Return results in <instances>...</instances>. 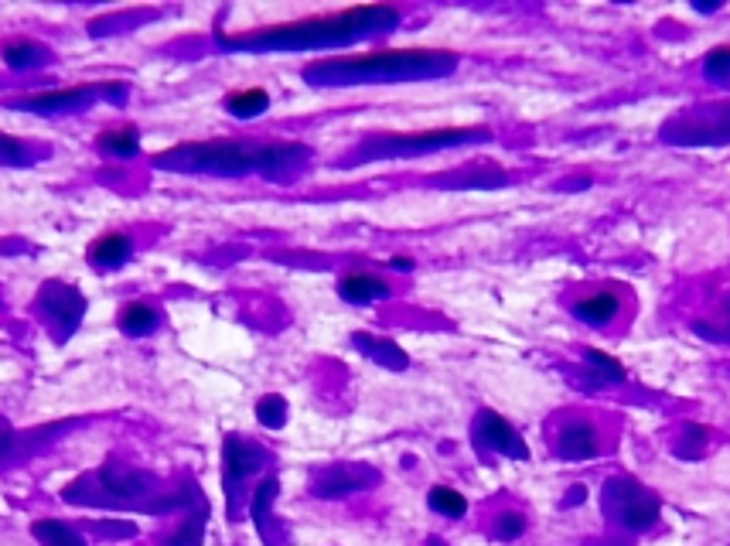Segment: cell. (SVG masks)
<instances>
[{
  "instance_id": "10",
  "label": "cell",
  "mask_w": 730,
  "mask_h": 546,
  "mask_svg": "<svg viewBox=\"0 0 730 546\" xmlns=\"http://www.w3.org/2000/svg\"><path fill=\"white\" fill-rule=\"evenodd\" d=\"M475 444H478V448H485V451L502 454V458H512V461H526L529 458V448H526V441H522L519 430L512 427L509 420H502L499 413H492V410L478 413Z\"/></svg>"
},
{
  "instance_id": "23",
  "label": "cell",
  "mask_w": 730,
  "mask_h": 546,
  "mask_svg": "<svg viewBox=\"0 0 730 546\" xmlns=\"http://www.w3.org/2000/svg\"><path fill=\"white\" fill-rule=\"evenodd\" d=\"M427 502H430V509L441 512V516H447V519H461L464 512H468V499H464L458 488H447V485L430 488Z\"/></svg>"
},
{
  "instance_id": "13",
  "label": "cell",
  "mask_w": 730,
  "mask_h": 546,
  "mask_svg": "<svg viewBox=\"0 0 730 546\" xmlns=\"http://www.w3.org/2000/svg\"><path fill=\"white\" fill-rule=\"evenodd\" d=\"M99 485H103V495H110L113 502H140L144 495H151V478L140 475V471L103 468Z\"/></svg>"
},
{
  "instance_id": "16",
  "label": "cell",
  "mask_w": 730,
  "mask_h": 546,
  "mask_svg": "<svg viewBox=\"0 0 730 546\" xmlns=\"http://www.w3.org/2000/svg\"><path fill=\"white\" fill-rule=\"evenodd\" d=\"M352 345L359 349L365 359H372L376 366H386V369H406L410 366V359H406V352L400 349L396 342H389V338H376V335H365L359 332L352 338Z\"/></svg>"
},
{
  "instance_id": "14",
  "label": "cell",
  "mask_w": 730,
  "mask_h": 546,
  "mask_svg": "<svg viewBox=\"0 0 730 546\" xmlns=\"http://www.w3.org/2000/svg\"><path fill=\"white\" fill-rule=\"evenodd\" d=\"M393 294V287L386 284L376 273H345L338 280V297L348 304H372V301H386Z\"/></svg>"
},
{
  "instance_id": "29",
  "label": "cell",
  "mask_w": 730,
  "mask_h": 546,
  "mask_svg": "<svg viewBox=\"0 0 730 546\" xmlns=\"http://www.w3.org/2000/svg\"><path fill=\"white\" fill-rule=\"evenodd\" d=\"M31 161V151L21 144L18 137H7L0 134V164H7V168H21V164Z\"/></svg>"
},
{
  "instance_id": "20",
  "label": "cell",
  "mask_w": 730,
  "mask_h": 546,
  "mask_svg": "<svg viewBox=\"0 0 730 546\" xmlns=\"http://www.w3.org/2000/svg\"><path fill=\"white\" fill-rule=\"evenodd\" d=\"M4 62L11 65V69H38V65H45L52 59V52H48L45 45H38V41H28V38H18V41H7L4 45Z\"/></svg>"
},
{
  "instance_id": "3",
  "label": "cell",
  "mask_w": 730,
  "mask_h": 546,
  "mask_svg": "<svg viewBox=\"0 0 730 546\" xmlns=\"http://www.w3.org/2000/svg\"><path fill=\"white\" fill-rule=\"evenodd\" d=\"M458 69V55L437 52V48H400V52H372L355 59H325L311 62L301 72L314 89H348V86H376V82H423L444 79Z\"/></svg>"
},
{
  "instance_id": "18",
  "label": "cell",
  "mask_w": 730,
  "mask_h": 546,
  "mask_svg": "<svg viewBox=\"0 0 730 546\" xmlns=\"http://www.w3.org/2000/svg\"><path fill=\"white\" fill-rule=\"evenodd\" d=\"M157 325H161V311L151 308V304H144V301H130L127 308L120 311V332L130 335V338L151 335Z\"/></svg>"
},
{
  "instance_id": "21",
  "label": "cell",
  "mask_w": 730,
  "mask_h": 546,
  "mask_svg": "<svg viewBox=\"0 0 730 546\" xmlns=\"http://www.w3.org/2000/svg\"><path fill=\"white\" fill-rule=\"evenodd\" d=\"M277 492H280L277 478H263V482L256 485L253 502H250V516L267 543H270V509H273V502H277Z\"/></svg>"
},
{
  "instance_id": "31",
  "label": "cell",
  "mask_w": 730,
  "mask_h": 546,
  "mask_svg": "<svg viewBox=\"0 0 730 546\" xmlns=\"http://www.w3.org/2000/svg\"><path fill=\"white\" fill-rule=\"evenodd\" d=\"M389 267H393V270H413V260H410V256H393V260H389Z\"/></svg>"
},
{
  "instance_id": "2",
  "label": "cell",
  "mask_w": 730,
  "mask_h": 546,
  "mask_svg": "<svg viewBox=\"0 0 730 546\" xmlns=\"http://www.w3.org/2000/svg\"><path fill=\"white\" fill-rule=\"evenodd\" d=\"M311 161V147L297 140H202V144H178L154 157V168L181 171V175H219L243 178L263 175L270 181H290Z\"/></svg>"
},
{
  "instance_id": "28",
  "label": "cell",
  "mask_w": 730,
  "mask_h": 546,
  "mask_svg": "<svg viewBox=\"0 0 730 546\" xmlns=\"http://www.w3.org/2000/svg\"><path fill=\"white\" fill-rule=\"evenodd\" d=\"M703 76L713 82H730V48L727 45L707 52V59H703Z\"/></svg>"
},
{
  "instance_id": "12",
  "label": "cell",
  "mask_w": 730,
  "mask_h": 546,
  "mask_svg": "<svg viewBox=\"0 0 730 546\" xmlns=\"http://www.w3.org/2000/svg\"><path fill=\"white\" fill-rule=\"evenodd\" d=\"M557 454L563 461H591L601 454V434H597V427L584 417L563 420L560 434H557Z\"/></svg>"
},
{
  "instance_id": "30",
  "label": "cell",
  "mask_w": 730,
  "mask_h": 546,
  "mask_svg": "<svg viewBox=\"0 0 730 546\" xmlns=\"http://www.w3.org/2000/svg\"><path fill=\"white\" fill-rule=\"evenodd\" d=\"M492 533H495V540H502V543L519 540V536L526 533V519H522L519 512H502V516L495 519Z\"/></svg>"
},
{
  "instance_id": "6",
  "label": "cell",
  "mask_w": 730,
  "mask_h": 546,
  "mask_svg": "<svg viewBox=\"0 0 730 546\" xmlns=\"http://www.w3.org/2000/svg\"><path fill=\"white\" fill-rule=\"evenodd\" d=\"M99 96L116 99L123 103L127 99V82H113V86H69V89H52V93H38V96H24L18 99V110L41 113V117H62V113H76L82 106L96 103Z\"/></svg>"
},
{
  "instance_id": "15",
  "label": "cell",
  "mask_w": 730,
  "mask_h": 546,
  "mask_svg": "<svg viewBox=\"0 0 730 546\" xmlns=\"http://www.w3.org/2000/svg\"><path fill=\"white\" fill-rule=\"evenodd\" d=\"M130 256H134V243H130V236H123V233H106L89 246V263L99 270L123 267Z\"/></svg>"
},
{
  "instance_id": "9",
  "label": "cell",
  "mask_w": 730,
  "mask_h": 546,
  "mask_svg": "<svg viewBox=\"0 0 730 546\" xmlns=\"http://www.w3.org/2000/svg\"><path fill=\"white\" fill-rule=\"evenodd\" d=\"M372 485H379V471H372L369 465H331L314 475L311 492L318 499H345V495L365 492Z\"/></svg>"
},
{
  "instance_id": "4",
  "label": "cell",
  "mask_w": 730,
  "mask_h": 546,
  "mask_svg": "<svg viewBox=\"0 0 730 546\" xmlns=\"http://www.w3.org/2000/svg\"><path fill=\"white\" fill-rule=\"evenodd\" d=\"M492 140V130L485 127H447V130H427V134H403V137H372L362 147L359 161L369 157H420V154H437L451 151V147L464 144H485Z\"/></svg>"
},
{
  "instance_id": "26",
  "label": "cell",
  "mask_w": 730,
  "mask_h": 546,
  "mask_svg": "<svg viewBox=\"0 0 730 546\" xmlns=\"http://www.w3.org/2000/svg\"><path fill=\"white\" fill-rule=\"evenodd\" d=\"M256 420H260L263 427H270V430H280L287 424V400H284V396H277V393L263 396V400L256 403Z\"/></svg>"
},
{
  "instance_id": "32",
  "label": "cell",
  "mask_w": 730,
  "mask_h": 546,
  "mask_svg": "<svg viewBox=\"0 0 730 546\" xmlns=\"http://www.w3.org/2000/svg\"><path fill=\"white\" fill-rule=\"evenodd\" d=\"M584 485H574V488H570V506H580V502H584Z\"/></svg>"
},
{
  "instance_id": "5",
  "label": "cell",
  "mask_w": 730,
  "mask_h": 546,
  "mask_svg": "<svg viewBox=\"0 0 730 546\" xmlns=\"http://www.w3.org/2000/svg\"><path fill=\"white\" fill-rule=\"evenodd\" d=\"M604 509L625 529H632V533L652 529L662 512L659 499L645 485H638L635 478H608V485H604Z\"/></svg>"
},
{
  "instance_id": "19",
  "label": "cell",
  "mask_w": 730,
  "mask_h": 546,
  "mask_svg": "<svg viewBox=\"0 0 730 546\" xmlns=\"http://www.w3.org/2000/svg\"><path fill=\"white\" fill-rule=\"evenodd\" d=\"M226 110L236 120H256L260 113L270 110V93L267 89H236V93L226 96Z\"/></svg>"
},
{
  "instance_id": "33",
  "label": "cell",
  "mask_w": 730,
  "mask_h": 546,
  "mask_svg": "<svg viewBox=\"0 0 730 546\" xmlns=\"http://www.w3.org/2000/svg\"><path fill=\"white\" fill-rule=\"evenodd\" d=\"M717 0H703V4H696V11H703V14H713V11H717Z\"/></svg>"
},
{
  "instance_id": "17",
  "label": "cell",
  "mask_w": 730,
  "mask_h": 546,
  "mask_svg": "<svg viewBox=\"0 0 730 546\" xmlns=\"http://www.w3.org/2000/svg\"><path fill=\"white\" fill-rule=\"evenodd\" d=\"M618 308H621V301L615 291H597L591 297H580L574 304V314L584 321V325H608V321L618 314Z\"/></svg>"
},
{
  "instance_id": "1",
  "label": "cell",
  "mask_w": 730,
  "mask_h": 546,
  "mask_svg": "<svg viewBox=\"0 0 730 546\" xmlns=\"http://www.w3.org/2000/svg\"><path fill=\"white\" fill-rule=\"evenodd\" d=\"M403 14L389 4L348 7L338 14L256 28L246 35H219V48L226 52H325V48H348L369 38H386L400 28Z\"/></svg>"
},
{
  "instance_id": "8",
  "label": "cell",
  "mask_w": 730,
  "mask_h": 546,
  "mask_svg": "<svg viewBox=\"0 0 730 546\" xmlns=\"http://www.w3.org/2000/svg\"><path fill=\"white\" fill-rule=\"evenodd\" d=\"M267 465V451L256 448L253 441L246 437H229L226 448H222V482H226V495H229V516L236 509V495L239 488L246 485V478L263 471Z\"/></svg>"
},
{
  "instance_id": "7",
  "label": "cell",
  "mask_w": 730,
  "mask_h": 546,
  "mask_svg": "<svg viewBox=\"0 0 730 546\" xmlns=\"http://www.w3.org/2000/svg\"><path fill=\"white\" fill-rule=\"evenodd\" d=\"M669 144H730V106L690 110L666 127Z\"/></svg>"
},
{
  "instance_id": "25",
  "label": "cell",
  "mask_w": 730,
  "mask_h": 546,
  "mask_svg": "<svg viewBox=\"0 0 730 546\" xmlns=\"http://www.w3.org/2000/svg\"><path fill=\"white\" fill-rule=\"evenodd\" d=\"M584 362H587V369L597 372V379H601V383H621V379H625V366H621L618 359H611L608 352H601V349H587Z\"/></svg>"
},
{
  "instance_id": "27",
  "label": "cell",
  "mask_w": 730,
  "mask_h": 546,
  "mask_svg": "<svg viewBox=\"0 0 730 546\" xmlns=\"http://www.w3.org/2000/svg\"><path fill=\"white\" fill-rule=\"evenodd\" d=\"M202 540H205V509L198 512V516L185 519L178 533L168 540V546H202Z\"/></svg>"
},
{
  "instance_id": "22",
  "label": "cell",
  "mask_w": 730,
  "mask_h": 546,
  "mask_svg": "<svg viewBox=\"0 0 730 546\" xmlns=\"http://www.w3.org/2000/svg\"><path fill=\"white\" fill-rule=\"evenodd\" d=\"M31 533H35V540L41 546H89L76 526L58 523V519H38V523L31 526Z\"/></svg>"
},
{
  "instance_id": "11",
  "label": "cell",
  "mask_w": 730,
  "mask_h": 546,
  "mask_svg": "<svg viewBox=\"0 0 730 546\" xmlns=\"http://www.w3.org/2000/svg\"><path fill=\"white\" fill-rule=\"evenodd\" d=\"M38 304H41V311L48 314V321H52V325L62 335L76 332L82 314H86V297H82L76 287H69V284H45Z\"/></svg>"
},
{
  "instance_id": "34",
  "label": "cell",
  "mask_w": 730,
  "mask_h": 546,
  "mask_svg": "<svg viewBox=\"0 0 730 546\" xmlns=\"http://www.w3.org/2000/svg\"><path fill=\"white\" fill-rule=\"evenodd\" d=\"M427 546H447V543H441V540H427Z\"/></svg>"
},
{
  "instance_id": "24",
  "label": "cell",
  "mask_w": 730,
  "mask_h": 546,
  "mask_svg": "<svg viewBox=\"0 0 730 546\" xmlns=\"http://www.w3.org/2000/svg\"><path fill=\"white\" fill-rule=\"evenodd\" d=\"M99 147H103L106 154H116V157H134L140 151V134L134 127L106 130V134L99 137Z\"/></svg>"
}]
</instances>
